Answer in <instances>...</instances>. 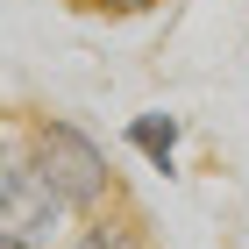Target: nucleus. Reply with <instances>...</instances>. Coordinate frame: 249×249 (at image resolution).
<instances>
[{"label":"nucleus","instance_id":"obj_1","mask_svg":"<svg viewBox=\"0 0 249 249\" xmlns=\"http://www.w3.org/2000/svg\"><path fill=\"white\" fill-rule=\"evenodd\" d=\"M15 135H21V150L43 164V178H50L86 221L114 207V164H107V142H100L86 121H71V114H29Z\"/></svg>","mask_w":249,"mask_h":249},{"label":"nucleus","instance_id":"obj_4","mask_svg":"<svg viewBox=\"0 0 249 249\" xmlns=\"http://www.w3.org/2000/svg\"><path fill=\"white\" fill-rule=\"evenodd\" d=\"M64 249H150V242H142L135 221H121V213L107 207V213H93V221H78V235H71Z\"/></svg>","mask_w":249,"mask_h":249},{"label":"nucleus","instance_id":"obj_3","mask_svg":"<svg viewBox=\"0 0 249 249\" xmlns=\"http://www.w3.org/2000/svg\"><path fill=\"white\" fill-rule=\"evenodd\" d=\"M121 142H128L157 178H178V150H185V114L171 107H142V114L121 121Z\"/></svg>","mask_w":249,"mask_h":249},{"label":"nucleus","instance_id":"obj_2","mask_svg":"<svg viewBox=\"0 0 249 249\" xmlns=\"http://www.w3.org/2000/svg\"><path fill=\"white\" fill-rule=\"evenodd\" d=\"M86 213L64 199L43 164L21 150V135H7V164H0V249H64Z\"/></svg>","mask_w":249,"mask_h":249},{"label":"nucleus","instance_id":"obj_5","mask_svg":"<svg viewBox=\"0 0 249 249\" xmlns=\"http://www.w3.org/2000/svg\"><path fill=\"white\" fill-rule=\"evenodd\" d=\"M86 7H100V15H150L157 0H86Z\"/></svg>","mask_w":249,"mask_h":249}]
</instances>
